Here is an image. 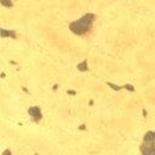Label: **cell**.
I'll return each mask as SVG.
<instances>
[{
    "label": "cell",
    "mask_w": 155,
    "mask_h": 155,
    "mask_svg": "<svg viewBox=\"0 0 155 155\" xmlns=\"http://www.w3.org/2000/svg\"><path fill=\"white\" fill-rule=\"evenodd\" d=\"M91 18H93L91 15H87V16L82 17L81 19H79L78 22H75V23H73V24L70 25L71 30H73L74 33H78V34L85 33V31L88 30V28L91 27V23H92V19H91Z\"/></svg>",
    "instance_id": "6da1fadb"
}]
</instances>
